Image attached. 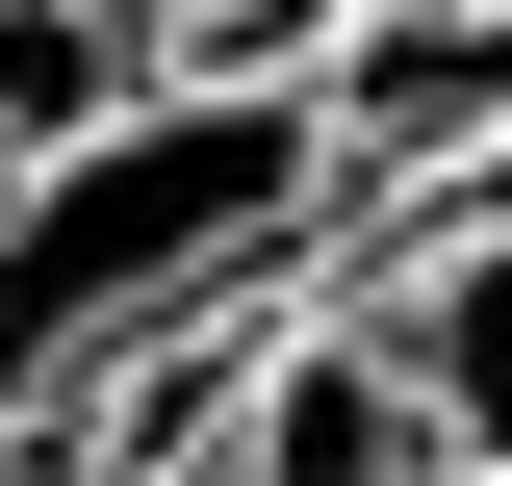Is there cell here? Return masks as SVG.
<instances>
[{"label": "cell", "instance_id": "cell-2", "mask_svg": "<svg viewBox=\"0 0 512 486\" xmlns=\"http://www.w3.org/2000/svg\"><path fill=\"white\" fill-rule=\"evenodd\" d=\"M512 128V0H359L308 52V154L333 180H461Z\"/></svg>", "mask_w": 512, "mask_h": 486}, {"label": "cell", "instance_id": "cell-4", "mask_svg": "<svg viewBox=\"0 0 512 486\" xmlns=\"http://www.w3.org/2000/svg\"><path fill=\"white\" fill-rule=\"evenodd\" d=\"M154 103V0H0V180Z\"/></svg>", "mask_w": 512, "mask_h": 486}, {"label": "cell", "instance_id": "cell-3", "mask_svg": "<svg viewBox=\"0 0 512 486\" xmlns=\"http://www.w3.org/2000/svg\"><path fill=\"white\" fill-rule=\"evenodd\" d=\"M205 486H436V410H410V359H384L359 307H282L231 384V461Z\"/></svg>", "mask_w": 512, "mask_h": 486}, {"label": "cell", "instance_id": "cell-1", "mask_svg": "<svg viewBox=\"0 0 512 486\" xmlns=\"http://www.w3.org/2000/svg\"><path fill=\"white\" fill-rule=\"evenodd\" d=\"M308 205H333L308 77H154L128 128L26 154V180H0V461H26V410H52L103 333H154V307L231 282V256H308Z\"/></svg>", "mask_w": 512, "mask_h": 486}, {"label": "cell", "instance_id": "cell-6", "mask_svg": "<svg viewBox=\"0 0 512 486\" xmlns=\"http://www.w3.org/2000/svg\"><path fill=\"white\" fill-rule=\"evenodd\" d=\"M0 486H26V461H0Z\"/></svg>", "mask_w": 512, "mask_h": 486}, {"label": "cell", "instance_id": "cell-5", "mask_svg": "<svg viewBox=\"0 0 512 486\" xmlns=\"http://www.w3.org/2000/svg\"><path fill=\"white\" fill-rule=\"evenodd\" d=\"M436 486H512V461H436Z\"/></svg>", "mask_w": 512, "mask_h": 486}]
</instances>
